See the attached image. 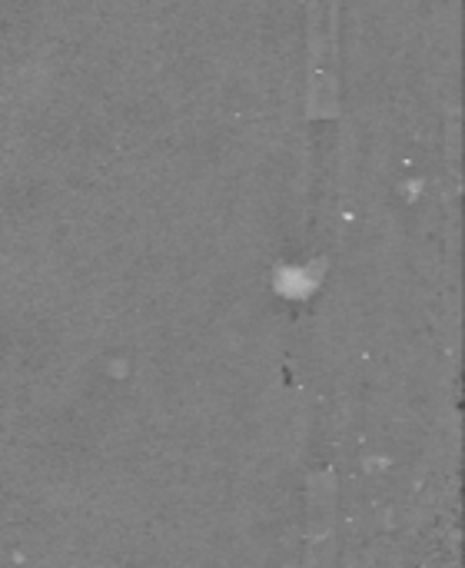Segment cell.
I'll return each instance as SVG.
<instances>
[{
  "label": "cell",
  "mask_w": 465,
  "mask_h": 568,
  "mask_svg": "<svg viewBox=\"0 0 465 568\" xmlns=\"http://www.w3.org/2000/svg\"><path fill=\"white\" fill-rule=\"evenodd\" d=\"M336 0H306L310 23V116H336L340 83H336Z\"/></svg>",
  "instance_id": "1"
}]
</instances>
